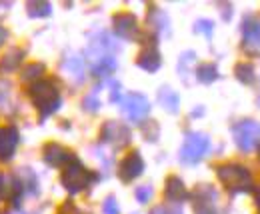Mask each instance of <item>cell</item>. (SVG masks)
Instances as JSON below:
<instances>
[{
  "instance_id": "1",
  "label": "cell",
  "mask_w": 260,
  "mask_h": 214,
  "mask_svg": "<svg viewBox=\"0 0 260 214\" xmlns=\"http://www.w3.org/2000/svg\"><path fill=\"white\" fill-rule=\"evenodd\" d=\"M28 94H30V100L34 102V106L38 108V112H40L42 118L50 116L60 106L58 88L50 80H38V82H34L32 86H30V90H28Z\"/></svg>"
},
{
  "instance_id": "2",
  "label": "cell",
  "mask_w": 260,
  "mask_h": 214,
  "mask_svg": "<svg viewBox=\"0 0 260 214\" xmlns=\"http://www.w3.org/2000/svg\"><path fill=\"white\" fill-rule=\"evenodd\" d=\"M218 180L226 186L230 192H246L252 186L250 172L240 164H224L216 168Z\"/></svg>"
},
{
  "instance_id": "3",
  "label": "cell",
  "mask_w": 260,
  "mask_h": 214,
  "mask_svg": "<svg viewBox=\"0 0 260 214\" xmlns=\"http://www.w3.org/2000/svg\"><path fill=\"white\" fill-rule=\"evenodd\" d=\"M60 180H62V186H64L70 194H76V192L84 190L90 182H94L96 176L90 170H86L78 160H72L70 164H66Z\"/></svg>"
},
{
  "instance_id": "4",
  "label": "cell",
  "mask_w": 260,
  "mask_h": 214,
  "mask_svg": "<svg viewBox=\"0 0 260 214\" xmlns=\"http://www.w3.org/2000/svg\"><path fill=\"white\" fill-rule=\"evenodd\" d=\"M210 148V138L202 132H190L184 138V144L180 148V160L184 164H196L202 160Z\"/></svg>"
},
{
  "instance_id": "5",
  "label": "cell",
  "mask_w": 260,
  "mask_h": 214,
  "mask_svg": "<svg viewBox=\"0 0 260 214\" xmlns=\"http://www.w3.org/2000/svg\"><path fill=\"white\" fill-rule=\"evenodd\" d=\"M234 142L242 152H250L260 144V124L256 120H240L232 126Z\"/></svg>"
},
{
  "instance_id": "6",
  "label": "cell",
  "mask_w": 260,
  "mask_h": 214,
  "mask_svg": "<svg viewBox=\"0 0 260 214\" xmlns=\"http://www.w3.org/2000/svg\"><path fill=\"white\" fill-rule=\"evenodd\" d=\"M122 112L126 114V118L132 123H140L144 116H148L150 112V102L144 94L132 92L128 96H124L122 100Z\"/></svg>"
},
{
  "instance_id": "7",
  "label": "cell",
  "mask_w": 260,
  "mask_h": 214,
  "mask_svg": "<svg viewBox=\"0 0 260 214\" xmlns=\"http://www.w3.org/2000/svg\"><path fill=\"white\" fill-rule=\"evenodd\" d=\"M216 190L210 184H200L192 194L196 214H216Z\"/></svg>"
},
{
  "instance_id": "8",
  "label": "cell",
  "mask_w": 260,
  "mask_h": 214,
  "mask_svg": "<svg viewBox=\"0 0 260 214\" xmlns=\"http://www.w3.org/2000/svg\"><path fill=\"white\" fill-rule=\"evenodd\" d=\"M100 136L104 142H110L114 146H126L130 142V130L128 126H124L122 123H116V120H108V123L102 126L100 130Z\"/></svg>"
},
{
  "instance_id": "9",
  "label": "cell",
  "mask_w": 260,
  "mask_h": 214,
  "mask_svg": "<svg viewBox=\"0 0 260 214\" xmlns=\"http://www.w3.org/2000/svg\"><path fill=\"white\" fill-rule=\"evenodd\" d=\"M242 46L250 54H256L260 50V22L252 16L244 18L242 22Z\"/></svg>"
},
{
  "instance_id": "10",
  "label": "cell",
  "mask_w": 260,
  "mask_h": 214,
  "mask_svg": "<svg viewBox=\"0 0 260 214\" xmlns=\"http://www.w3.org/2000/svg\"><path fill=\"white\" fill-rule=\"evenodd\" d=\"M144 172V160L138 152H130L122 162H120V168H118V176L120 180L124 182H132L134 178H138L140 174Z\"/></svg>"
},
{
  "instance_id": "11",
  "label": "cell",
  "mask_w": 260,
  "mask_h": 214,
  "mask_svg": "<svg viewBox=\"0 0 260 214\" xmlns=\"http://www.w3.org/2000/svg\"><path fill=\"white\" fill-rule=\"evenodd\" d=\"M20 134L14 126H2L0 128V160H10L18 146Z\"/></svg>"
},
{
  "instance_id": "12",
  "label": "cell",
  "mask_w": 260,
  "mask_h": 214,
  "mask_svg": "<svg viewBox=\"0 0 260 214\" xmlns=\"http://www.w3.org/2000/svg\"><path fill=\"white\" fill-rule=\"evenodd\" d=\"M42 156H44V162L48 166H64V164H70L72 160H76L74 154L70 150H66L64 146L56 144V142L46 144L44 150H42Z\"/></svg>"
},
{
  "instance_id": "13",
  "label": "cell",
  "mask_w": 260,
  "mask_h": 214,
  "mask_svg": "<svg viewBox=\"0 0 260 214\" xmlns=\"http://www.w3.org/2000/svg\"><path fill=\"white\" fill-rule=\"evenodd\" d=\"M112 24H114L116 34L120 38H124V40H132L138 34V20H136L134 14H128V12L116 14L114 20H112Z\"/></svg>"
},
{
  "instance_id": "14",
  "label": "cell",
  "mask_w": 260,
  "mask_h": 214,
  "mask_svg": "<svg viewBox=\"0 0 260 214\" xmlns=\"http://www.w3.org/2000/svg\"><path fill=\"white\" fill-rule=\"evenodd\" d=\"M164 194H166V198L172 200V202H182V200H186V196H188L186 186H184V182H182L178 176H170V178L166 180Z\"/></svg>"
},
{
  "instance_id": "15",
  "label": "cell",
  "mask_w": 260,
  "mask_h": 214,
  "mask_svg": "<svg viewBox=\"0 0 260 214\" xmlns=\"http://www.w3.org/2000/svg\"><path fill=\"white\" fill-rule=\"evenodd\" d=\"M136 64H138L142 70H146V72H156V70L160 68L162 60H160V54H158L156 48H146V50H142V52L138 54Z\"/></svg>"
},
{
  "instance_id": "16",
  "label": "cell",
  "mask_w": 260,
  "mask_h": 214,
  "mask_svg": "<svg viewBox=\"0 0 260 214\" xmlns=\"http://www.w3.org/2000/svg\"><path fill=\"white\" fill-rule=\"evenodd\" d=\"M158 104L162 106L164 110H168V112H178V106H180V98H178V94L172 90L170 86H162L160 90H158Z\"/></svg>"
},
{
  "instance_id": "17",
  "label": "cell",
  "mask_w": 260,
  "mask_h": 214,
  "mask_svg": "<svg viewBox=\"0 0 260 214\" xmlns=\"http://www.w3.org/2000/svg\"><path fill=\"white\" fill-rule=\"evenodd\" d=\"M64 72L74 80V82H82L84 80V60L80 56H70L62 64Z\"/></svg>"
},
{
  "instance_id": "18",
  "label": "cell",
  "mask_w": 260,
  "mask_h": 214,
  "mask_svg": "<svg viewBox=\"0 0 260 214\" xmlns=\"http://www.w3.org/2000/svg\"><path fill=\"white\" fill-rule=\"evenodd\" d=\"M116 58L112 56V54H106V56H102L100 60L92 62V74L94 76H106V74H112L114 70H116Z\"/></svg>"
},
{
  "instance_id": "19",
  "label": "cell",
  "mask_w": 260,
  "mask_h": 214,
  "mask_svg": "<svg viewBox=\"0 0 260 214\" xmlns=\"http://www.w3.org/2000/svg\"><path fill=\"white\" fill-rule=\"evenodd\" d=\"M22 58H24V52H22L20 48H12V50H8V52L4 54V58L0 60V70L10 72V70L18 68V64L22 62Z\"/></svg>"
},
{
  "instance_id": "20",
  "label": "cell",
  "mask_w": 260,
  "mask_h": 214,
  "mask_svg": "<svg viewBox=\"0 0 260 214\" xmlns=\"http://www.w3.org/2000/svg\"><path fill=\"white\" fill-rule=\"evenodd\" d=\"M234 76L242 82V84H252L254 82V66L250 62H240L234 68Z\"/></svg>"
},
{
  "instance_id": "21",
  "label": "cell",
  "mask_w": 260,
  "mask_h": 214,
  "mask_svg": "<svg viewBox=\"0 0 260 214\" xmlns=\"http://www.w3.org/2000/svg\"><path fill=\"white\" fill-rule=\"evenodd\" d=\"M196 78H198L202 84H210V82H214V80L218 78V68H216L214 64H202V66H198V70H196Z\"/></svg>"
},
{
  "instance_id": "22",
  "label": "cell",
  "mask_w": 260,
  "mask_h": 214,
  "mask_svg": "<svg viewBox=\"0 0 260 214\" xmlns=\"http://www.w3.org/2000/svg\"><path fill=\"white\" fill-rule=\"evenodd\" d=\"M26 10H28V14L32 16V18H44V16H48L50 12H52V6H50V2H28L26 4Z\"/></svg>"
},
{
  "instance_id": "23",
  "label": "cell",
  "mask_w": 260,
  "mask_h": 214,
  "mask_svg": "<svg viewBox=\"0 0 260 214\" xmlns=\"http://www.w3.org/2000/svg\"><path fill=\"white\" fill-rule=\"evenodd\" d=\"M148 24H152L156 30H166L168 28V18L162 10L158 8H152V12L148 14Z\"/></svg>"
},
{
  "instance_id": "24",
  "label": "cell",
  "mask_w": 260,
  "mask_h": 214,
  "mask_svg": "<svg viewBox=\"0 0 260 214\" xmlns=\"http://www.w3.org/2000/svg\"><path fill=\"white\" fill-rule=\"evenodd\" d=\"M42 74H44V64H40V62H34V64H28V66L22 70V80H24V82L38 80Z\"/></svg>"
},
{
  "instance_id": "25",
  "label": "cell",
  "mask_w": 260,
  "mask_h": 214,
  "mask_svg": "<svg viewBox=\"0 0 260 214\" xmlns=\"http://www.w3.org/2000/svg\"><path fill=\"white\" fill-rule=\"evenodd\" d=\"M142 134H144V138H146V140L154 142V140L158 138V134H160L158 124L154 123V120H146V123H142Z\"/></svg>"
},
{
  "instance_id": "26",
  "label": "cell",
  "mask_w": 260,
  "mask_h": 214,
  "mask_svg": "<svg viewBox=\"0 0 260 214\" xmlns=\"http://www.w3.org/2000/svg\"><path fill=\"white\" fill-rule=\"evenodd\" d=\"M134 196H136V200H138L140 204H146V202L152 198V186H150V184L138 186V188H136V192H134Z\"/></svg>"
},
{
  "instance_id": "27",
  "label": "cell",
  "mask_w": 260,
  "mask_h": 214,
  "mask_svg": "<svg viewBox=\"0 0 260 214\" xmlns=\"http://www.w3.org/2000/svg\"><path fill=\"white\" fill-rule=\"evenodd\" d=\"M84 110H88V112H96L98 106H100V102H98V96H96V90L90 92L86 98H84Z\"/></svg>"
},
{
  "instance_id": "28",
  "label": "cell",
  "mask_w": 260,
  "mask_h": 214,
  "mask_svg": "<svg viewBox=\"0 0 260 214\" xmlns=\"http://www.w3.org/2000/svg\"><path fill=\"white\" fill-rule=\"evenodd\" d=\"M150 214H184L180 206H172V204H160L156 208H152Z\"/></svg>"
},
{
  "instance_id": "29",
  "label": "cell",
  "mask_w": 260,
  "mask_h": 214,
  "mask_svg": "<svg viewBox=\"0 0 260 214\" xmlns=\"http://www.w3.org/2000/svg\"><path fill=\"white\" fill-rule=\"evenodd\" d=\"M102 212L104 214H118L120 212L118 202H116V198H114V196H108V198L104 200V204H102Z\"/></svg>"
},
{
  "instance_id": "30",
  "label": "cell",
  "mask_w": 260,
  "mask_h": 214,
  "mask_svg": "<svg viewBox=\"0 0 260 214\" xmlns=\"http://www.w3.org/2000/svg\"><path fill=\"white\" fill-rule=\"evenodd\" d=\"M194 30L196 32H204L206 36H210V34H212V22H210V20H198V22H196Z\"/></svg>"
},
{
  "instance_id": "31",
  "label": "cell",
  "mask_w": 260,
  "mask_h": 214,
  "mask_svg": "<svg viewBox=\"0 0 260 214\" xmlns=\"http://www.w3.org/2000/svg\"><path fill=\"white\" fill-rule=\"evenodd\" d=\"M110 86H112V90H110V102H118V98H120V84L118 82H110Z\"/></svg>"
},
{
  "instance_id": "32",
  "label": "cell",
  "mask_w": 260,
  "mask_h": 214,
  "mask_svg": "<svg viewBox=\"0 0 260 214\" xmlns=\"http://www.w3.org/2000/svg\"><path fill=\"white\" fill-rule=\"evenodd\" d=\"M6 38H8V32H6V28H2V26H0V46L6 42Z\"/></svg>"
},
{
  "instance_id": "33",
  "label": "cell",
  "mask_w": 260,
  "mask_h": 214,
  "mask_svg": "<svg viewBox=\"0 0 260 214\" xmlns=\"http://www.w3.org/2000/svg\"><path fill=\"white\" fill-rule=\"evenodd\" d=\"M202 112H204V110H202V108H196L194 112H192V116H200V114H202Z\"/></svg>"
},
{
  "instance_id": "34",
  "label": "cell",
  "mask_w": 260,
  "mask_h": 214,
  "mask_svg": "<svg viewBox=\"0 0 260 214\" xmlns=\"http://www.w3.org/2000/svg\"><path fill=\"white\" fill-rule=\"evenodd\" d=\"M256 202H258V208H260V188L256 190Z\"/></svg>"
},
{
  "instance_id": "35",
  "label": "cell",
  "mask_w": 260,
  "mask_h": 214,
  "mask_svg": "<svg viewBox=\"0 0 260 214\" xmlns=\"http://www.w3.org/2000/svg\"><path fill=\"white\" fill-rule=\"evenodd\" d=\"M2 184H4V176H2V172H0V188H2Z\"/></svg>"
},
{
  "instance_id": "36",
  "label": "cell",
  "mask_w": 260,
  "mask_h": 214,
  "mask_svg": "<svg viewBox=\"0 0 260 214\" xmlns=\"http://www.w3.org/2000/svg\"><path fill=\"white\" fill-rule=\"evenodd\" d=\"M258 104H260V98H258Z\"/></svg>"
}]
</instances>
